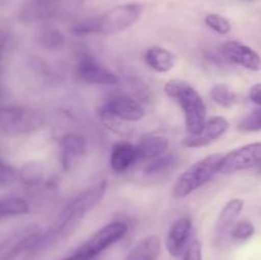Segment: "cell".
I'll list each match as a JSON object with an SVG mask.
<instances>
[{
    "instance_id": "cell-7",
    "label": "cell",
    "mask_w": 261,
    "mask_h": 260,
    "mask_svg": "<svg viewBox=\"0 0 261 260\" xmlns=\"http://www.w3.org/2000/svg\"><path fill=\"white\" fill-rule=\"evenodd\" d=\"M256 166H261V143H251L223 154L219 172L231 175Z\"/></svg>"
},
{
    "instance_id": "cell-18",
    "label": "cell",
    "mask_w": 261,
    "mask_h": 260,
    "mask_svg": "<svg viewBox=\"0 0 261 260\" xmlns=\"http://www.w3.org/2000/svg\"><path fill=\"white\" fill-rule=\"evenodd\" d=\"M244 205L245 201L239 198L231 199V200L227 201V204L222 208L221 213H219L218 219H217L216 229L218 233H223L224 231H227V229L233 226L234 221L241 214Z\"/></svg>"
},
{
    "instance_id": "cell-2",
    "label": "cell",
    "mask_w": 261,
    "mask_h": 260,
    "mask_svg": "<svg viewBox=\"0 0 261 260\" xmlns=\"http://www.w3.org/2000/svg\"><path fill=\"white\" fill-rule=\"evenodd\" d=\"M165 92L182 111L188 134L200 133L206 121V105L199 92L181 79L168 81L165 84Z\"/></svg>"
},
{
    "instance_id": "cell-14",
    "label": "cell",
    "mask_w": 261,
    "mask_h": 260,
    "mask_svg": "<svg viewBox=\"0 0 261 260\" xmlns=\"http://www.w3.org/2000/svg\"><path fill=\"white\" fill-rule=\"evenodd\" d=\"M138 162L135 145L129 142H117L112 145L110 153V166L116 173L126 172Z\"/></svg>"
},
{
    "instance_id": "cell-22",
    "label": "cell",
    "mask_w": 261,
    "mask_h": 260,
    "mask_svg": "<svg viewBox=\"0 0 261 260\" xmlns=\"http://www.w3.org/2000/svg\"><path fill=\"white\" fill-rule=\"evenodd\" d=\"M177 163L178 157L175 153L162 154L160 157L154 158V160L149 161V163L144 168V171L148 175H160V173L170 172L171 170H173L177 166Z\"/></svg>"
},
{
    "instance_id": "cell-31",
    "label": "cell",
    "mask_w": 261,
    "mask_h": 260,
    "mask_svg": "<svg viewBox=\"0 0 261 260\" xmlns=\"http://www.w3.org/2000/svg\"><path fill=\"white\" fill-rule=\"evenodd\" d=\"M61 260H97V259H94V257H88V256H86V255L79 254V252L74 251L73 254L69 255V256H66V257H64V259H61Z\"/></svg>"
},
{
    "instance_id": "cell-21",
    "label": "cell",
    "mask_w": 261,
    "mask_h": 260,
    "mask_svg": "<svg viewBox=\"0 0 261 260\" xmlns=\"http://www.w3.org/2000/svg\"><path fill=\"white\" fill-rule=\"evenodd\" d=\"M27 213H30V205L24 199L17 196L0 199V219L24 216Z\"/></svg>"
},
{
    "instance_id": "cell-19",
    "label": "cell",
    "mask_w": 261,
    "mask_h": 260,
    "mask_svg": "<svg viewBox=\"0 0 261 260\" xmlns=\"http://www.w3.org/2000/svg\"><path fill=\"white\" fill-rule=\"evenodd\" d=\"M36 41L45 50H60L65 45V37L60 30L53 25H45L38 30Z\"/></svg>"
},
{
    "instance_id": "cell-5",
    "label": "cell",
    "mask_w": 261,
    "mask_h": 260,
    "mask_svg": "<svg viewBox=\"0 0 261 260\" xmlns=\"http://www.w3.org/2000/svg\"><path fill=\"white\" fill-rule=\"evenodd\" d=\"M45 119L38 111L20 106H0V132L23 135L40 130Z\"/></svg>"
},
{
    "instance_id": "cell-3",
    "label": "cell",
    "mask_w": 261,
    "mask_h": 260,
    "mask_svg": "<svg viewBox=\"0 0 261 260\" xmlns=\"http://www.w3.org/2000/svg\"><path fill=\"white\" fill-rule=\"evenodd\" d=\"M107 191V181H101V183L96 184L92 188L87 189L83 193L79 194L76 198H74L68 205L64 208L61 212L60 218H59L58 226L54 231L48 233L47 239L55 240L58 237L66 236L70 233L79 223L82 219L92 211L96 208L102 199L105 198Z\"/></svg>"
},
{
    "instance_id": "cell-11",
    "label": "cell",
    "mask_w": 261,
    "mask_h": 260,
    "mask_svg": "<svg viewBox=\"0 0 261 260\" xmlns=\"http://www.w3.org/2000/svg\"><path fill=\"white\" fill-rule=\"evenodd\" d=\"M99 110L124 122H135L145 116L142 105L126 96H117L109 99Z\"/></svg>"
},
{
    "instance_id": "cell-10",
    "label": "cell",
    "mask_w": 261,
    "mask_h": 260,
    "mask_svg": "<svg viewBox=\"0 0 261 260\" xmlns=\"http://www.w3.org/2000/svg\"><path fill=\"white\" fill-rule=\"evenodd\" d=\"M222 54L231 63L251 71L261 70V56L254 48L239 41H227L222 45Z\"/></svg>"
},
{
    "instance_id": "cell-28",
    "label": "cell",
    "mask_w": 261,
    "mask_h": 260,
    "mask_svg": "<svg viewBox=\"0 0 261 260\" xmlns=\"http://www.w3.org/2000/svg\"><path fill=\"white\" fill-rule=\"evenodd\" d=\"M182 260H204L201 245L198 240H193L191 242H189L188 247L182 254Z\"/></svg>"
},
{
    "instance_id": "cell-30",
    "label": "cell",
    "mask_w": 261,
    "mask_h": 260,
    "mask_svg": "<svg viewBox=\"0 0 261 260\" xmlns=\"http://www.w3.org/2000/svg\"><path fill=\"white\" fill-rule=\"evenodd\" d=\"M249 97L254 103L261 106V83L255 84V86H252L251 88H250Z\"/></svg>"
},
{
    "instance_id": "cell-6",
    "label": "cell",
    "mask_w": 261,
    "mask_h": 260,
    "mask_svg": "<svg viewBox=\"0 0 261 260\" xmlns=\"http://www.w3.org/2000/svg\"><path fill=\"white\" fill-rule=\"evenodd\" d=\"M127 232V224L121 221H115L111 223L106 224L94 235H92L81 247L75 250L79 254H83L88 257H94L98 259L99 255L119 242L120 240L124 239Z\"/></svg>"
},
{
    "instance_id": "cell-23",
    "label": "cell",
    "mask_w": 261,
    "mask_h": 260,
    "mask_svg": "<svg viewBox=\"0 0 261 260\" xmlns=\"http://www.w3.org/2000/svg\"><path fill=\"white\" fill-rule=\"evenodd\" d=\"M211 97L216 103H218L222 107H231L239 101L237 94L227 84L223 83L214 84L212 87Z\"/></svg>"
},
{
    "instance_id": "cell-9",
    "label": "cell",
    "mask_w": 261,
    "mask_h": 260,
    "mask_svg": "<svg viewBox=\"0 0 261 260\" xmlns=\"http://www.w3.org/2000/svg\"><path fill=\"white\" fill-rule=\"evenodd\" d=\"M228 127L229 122L223 116H213L211 119H206L201 132L195 135L188 134V137H185V139L182 140V145L186 148L206 147L221 137H223Z\"/></svg>"
},
{
    "instance_id": "cell-16",
    "label": "cell",
    "mask_w": 261,
    "mask_h": 260,
    "mask_svg": "<svg viewBox=\"0 0 261 260\" xmlns=\"http://www.w3.org/2000/svg\"><path fill=\"white\" fill-rule=\"evenodd\" d=\"M144 60L152 70L157 73H168L175 68L177 56L172 51L161 46H152L145 51Z\"/></svg>"
},
{
    "instance_id": "cell-20",
    "label": "cell",
    "mask_w": 261,
    "mask_h": 260,
    "mask_svg": "<svg viewBox=\"0 0 261 260\" xmlns=\"http://www.w3.org/2000/svg\"><path fill=\"white\" fill-rule=\"evenodd\" d=\"M45 178V170L40 162H28L18 171V180L28 188H36Z\"/></svg>"
},
{
    "instance_id": "cell-13",
    "label": "cell",
    "mask_w": 261,
    "mask_h": 260,
    "mask_svg": "<svg viewBox=\"0 0 261 260\" xmlns=\"http://www.w3.org/2000/svg\"><path fill=\"white\" fill-rule=\"evenodd\" d=\"M61 166L64 171L69 172L78 165L87 150V143L82 135L76 133H69L60 139Z\"/></svg>"
},
{
    "instance_id": "cell-25",
    "label": "cell",
    "mask_w": 261,
    "mask_h": 260,
    "mask_svg": "<svg viewBox=\"0 0 261 260\" xmlns=\"http://www.w3.org/2000/svg\"><path fill=\"white\" fill-rule=\"evenodd\" d=\"M204 22H205V24L209 28H212L214 32L219 33V35H227L232 28L229 20L219 14H208L205 19H204Z\"/></svg>"
},
{
    "instance_id": "cell-17",
    "label": "cell",
    "mask_w": 261,
    "mask_h": 260,
    "mask_svg": "<svg viewBox=\"0 0 261 260\" xmlns=\"http://www.w3.org/2000/svg\"><path fill=\"white\" fill-rule=\"evenodd\" d=\"M161 254V240L150 235L137 242L125 260H157Z\"/></svg>"
},
{
    "instance_id": "cell-27",
    "label": "cell",
    "mask_w": 261,
    "mask_h": 260,
    "mask_svg": "<svg viewBox=\"0 0 261 260\" xmlns=\"http://www.w3.org/2000/svg\"><path fill=\"white\" fill-rule=\"evenodd\" d=\"M18 178V171L12 165L0 158V186H8Z\"/></svg>"
},
{
    "instance_id": "cell-8",
    "label": "cell",
    "mask_w": 261,
    "mask_h": 260,
    "mask_svg": "<svg viewBox=\"0 0 261 260\" xmlns=\"http://www.w3.org/2000/svg\"><path fill=\"white\" fill-rule=\"evenodd\" d=\"M75 73L79 81L87 84L116 86L120 82L119 76L114 71L89 55H83L79 58L75 66Z\"/></svg>"
},
{
    "instance_id": "cell-1",
    "label": "cell",
    "mask_w": 261,
    "mask_h": 260,
    "mask_svg": "<svg viewBox=\"0 0 261 260\" xmlns=\"http://www.w3.org/2000/svg\"><path fill=\"white\" fill-rule=\"evenodd\" d=\"M142 4L126 3V4L114 7L101 15L81 20L73 25L71 31L78 36L93 35V33L114 35L134 25L142 15Z\"/></svg>"
},
{
    "instance_id": "cell-24",
    "label": "cell",
    "mask_w": 261,
    "mask_h": 260,
    "mask_svg": "<svg viewBox=\"0 0 261 260\" xmlns=\"http://www.w3.org/2000/svg\"><path fill=\"white\" fill-rule=\"evenodd\" d=\"M255 233L254 224L250 221H241L239 223H233L231 228V237L236 241H246L251 239Z\"/></svg>"
},
{
    "instance_id": "cell-29",
    "label": "cell",
    "mask_w": 261,
    "mask_h": 260,
    "mask_svg": "<svg viewBox=\"0 0 261 260\" xmlns=\"http://www.w3.org/2000/svg\"><path fill=\"white\" fill-rule=\"evenodd\" d=\"M10 42V33L5 28H0V71H2V61L4 58V54L7 51L8 45Z\"/></svg>"
},
{
    "instance_id": "cell-12",
    "label": "cell",
    "mask_w": 261,
    "mask_h": 260,
    "mask_svg": "<svg viewBox=\"0 0 261 260\" xmlns=\"http://www.w3.org/2000/svg\"><path fill=\"white\" fill-rule=\"evenodd\" d=\"M193 221L190 217H180L168 228L166 237V249L173 257H178L184 254L190 242Z\"/></svg>"
},
{
    "instance_id": "cell-4",
    "label": "cell",
    "mask_w": 261,
    "mask_h": 260,
    "mask_svg": "<svg viewBox=\"0 0 261 260\" xmlns=\"http://www.w3.org/2000/svg\"><path fill=\"white\" fill-rule=\"evenodd\" d=\"M223 154L214 153L201 158L184 171L176 180L172 194L175 198L184 199L208 184L221 171Z\"/></svg>"
},
{
    "instance_id": "cell-26",
    "label": "cell",
    "mask_w": 261,
    "mask_h": 260,
    "mask_svg": "<svg viewBox=\"0 0 261 260\" xmlns=\"http://www.w3.org/2000/svg\"><path fill=\"white\" fill-rule=\"evenodd\" d=\"M239 130L246 133L260 132L261 130V109L255 110L251 114L247 115L246 117L241 120L237 125Z\"/></svg>"
},
{
    "instance_id": "cell-15",
    "label": "cell",
    "mask_w": 261,
    "mask_h": 260,
    "mask_svg": "<svg viewBox=\"0 0 261 260\" xmlns=\"http://www.w3.org/2000/svg\"><path fill=\"white\" fill-rule=\"evenodd\" d=\"M168 139L160 135H147L135 144L138 161H152L165 154L168 149Z\"/></svg>"
}]
</instances>
